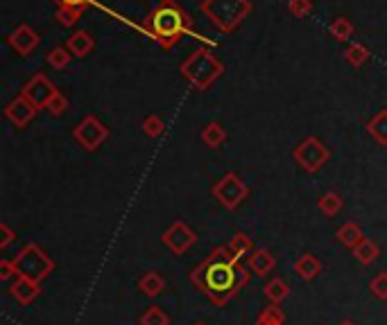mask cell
Segmentation results:
<instances>
[{
  "instance_id": "1",
  "label": "cell",
  "mask_w": 387,
  "mask_h": 325,
  "mask_svg": "<svg viewBox=\"0 0 387 325\" xmlns=\"http://www.w3.org/2000/svg\"><path fill=\"white\" fill-rule=\"evenodd\" d=\"M249 267L240 264L231 256V251L224 247H216L204 258L195 269L190 271V282L202 296H206L213 305H227L247 287Z\"/></svg>"
},
{
  "instance_id": "2",
  "label": "cell",
  "mask_w": 387,
  "mask_h": 325,
  "mask_svg": "<svg viewBox=\"0 0 387 325\" xmlns=\"http://www.w3.org/2000/svg\"><path fill=\"white\" fill-rule=\"evenodd\" d=\"M14 264L18 269V276L29 278V280H46L50 273L55 271V262L48 253L39 247V244L29 242L23 249L18 251V256L14 258Z\"/></svg>"
},
{
  "instance_id": "3",
  "label": "cell",
  "mask_w": 387,
  "mask_h": 325,
  "mask_svg": "<svg viewBox=\"0 0 387 325\" xmlns=\"http://www.w3.org/2000/svg\"><path fill=\"white\" fill-rule=\"evenodd\" d=\"M222 73V66L206 53H197L183 64V75H186L197 88H206L216 81Z\"/></svg>"
},
{
  "instance_id": "4",
  "label": "cell",
  "mask_w": 387,
  "mask_h": 325,
  "mask_svg": "<svg viewBox=\"0 0 387 325\" xmlns=\"http://www.w3.org/2000/svg\"><path fill=\"white\" fill-rule=\"evenodd\" d=\"M247 186L242 183V179L238 174H224L216 186H213V197H216L227 210H236L240 203L247 199Z\"/></svg>"
},
{
  "instance_id": "5",
  "label": "cell",
  "mask_w": 387,
  "mask_h": 325,
  "mask_svg": "<svg viewBox=\"0 0 387 325\" xmlns=\"http://www.w3.org/2000/svg\"><path fill=\"white\" fill-rule=\"evenodd\" d=\"M329 158H331V151L326 149V145L317 138L303 140L301 145L294 149V160H297L306 172L322 170L326 162H329Z\"/></svg>"
},
{
  "instance_id": "6",
  "label": "cell",
  "mask_w": 387,
  "mask_h": 325,
  "mask_svg": "<svg viewBox=\"0 0 387 325\" xmlns=\"http://www.w3.org/2000/svg\"><path fill=\"white\" fill-rule=\"evenodd\" d=\"M150 25L152 29L161 36V39H172V36H177L181 32V27H183V16L177 7H172V5H163L159 7L155 14H152L150 18Z\"/></svg>"
},
{
  "instance_id": "7",
  "label": "cell",
  "mask_w": 387,
  "mask_h": 325,
  "mask_svg": "<svg viewBox=\"0 0 387 325\" xmlns=\"http://www.w3.org/2000/svg\"><path fill=\"white\" fill-rule=\"evenodd\" d=\"M161 242H163V247H168L172 253H175V256H181V253H186L192 247V244L197 242V235H195V230L188 226V223L175 221L161 235Z\"/></svg>"
},
{
  "instance_id": "8",
  "label": "cell",
  "mask_w": 387,
  "mask_h": 325,
  "mask_svg": "<svg viewBox=\"0 0 387 325\" xmlns=\"http://www.w3.org/2000/svg\"><path fill=\"white\" fill-rule=\"evenodd\" d=\"M109 136V129L102 125V122L98 120V118H93V116H88V118H84L77 125V129H75V138H77V142L84 149H98L102 142H105V138Z\"/></svg>"
},
{
  "instance_id": "9",
  "label": "cell",
  "mask_w": 387,
  "mask_h": 325,
  "mask_svg": "<svg viewBox=\"0 0 387 325\" xmlns=\"http://www.w3.org/2000/svg\"><path fill=\"white\" fill-rule=\"evenodd\" d=\"M57 88L50 84V81L44 77V75H37L34 79L27 81V86L23 88V97H27L37 109L41 106H48L50 102L57 97Z\"/></svg>"
},
{
  "instance_id": "10",
  "label": "cell",
  "mask_w": 387,
  "mask_h": 325,
  "mask_svg": "<svg viewBox=\"0 0 387 325\" xmlns=\"http://www.w3.org/2000/svg\"><path fill=\"white\" fill-rule=\"evenodd\" d=\"M9 293L18 305H32L41 296V282L29 280V278H16L9 287Z\"/></svg>"
},
{
  "instance_id": "11",
  "label": "cell",
  "mask_w": 387,
  "mask_h": 325,
  "mask_svg": "<svg viewBox=\"0 0 387 325\" xmlns=\"http://www.w3.org/2000/svg\"><path fill=\"white\" fill-rule=\"evenodd\" d=\"M5 116L14 122L16 127H25L29 120H32L34 116H37V106L29 102L27 97H16L12 104H9L7 109H5Z\"/></svg>"
},
{
  "instance_id": "12",
  "label": "cell",
  "mask_w": 387,
  "mask_h": 325,
  "mask_svg": "<svg viewBox=\"0 0 387 325\" xmlns=\"http://www.w3.org/2000/svg\"><path fill=\"white\" fill-rule=\"evenodd\" d=\"M247 267L249 271L256 273L258 278H265L277 269V258H274L268 249H254L247 256Z\"/></svg>"
},
{
  "instance_id": "13",
  "label": "cell",
  "mask_w": 387,
  "mask_h": 325,
  "mask_svg": "<svg viewBox=\"0 0 387 325\" xmlns=\"http://www.w3.org/2000/svg\"><path fill=\"white\" fill-rule=\"evenodd\" d=\"M294 271H297V276L301 280H315L322 271V262L315 258L313 253H301L297 262H294Z\"/></svg>"
},
{
  "instance_id": "14",
  "label": "cell",
  "mask_w": 387,
  "mask_h": 325,
  "mask_svg": "<svg viewBox=\"0 0 387 325\" xmlns=\"http://www.w3.org/2000/svg\"><path fill=\"white\" fill-rule=\"evenodd\" d=\"M138 289L143 296H147V298H157L163 293V289H166V280L161 278V273L157 271H147L145 276H143L138 280Z\"/></svg>"
},
{
  "instance_id": "15",
  "label": "cell",
  "mask_w": 387,
  "mask_h": 325,
  "mask_svg": "<svg viewBox=\"0 0 387 325\" xmlns=\"http://www.w3.org/2000/svg\"><path fill=\"white\" fill-rule=\"evenodd\" d=\"M362 240H365V233H362V228L355 221H346L344 226L338 228V242L344 244L346 249L353 251Z\"/></svg>"
},
{
  "instance_id": "16",
  "label": "cell",
  "mask_w": 387,
  "mask_h": 325,
  "mask_svg": "<svg viewBox=\"0 0 387 325\" xmlns=\"http://www.w3.org/2000/svg\"><path fill=\"white\" fill-rule=\"evenodd\" d=\"M263 293H265V298H268L270 303L279 305V303H283L285 298L290 296V284L285 282L283 278H272L270 282H265Z\"/></svg>"
},
{
  "instance_id": "17",
  "label": "cell",
  "mask_w": 387,
  "mask_h": 325,
  "mask_svg": "<svg viewBox=\"0 0 387 325\" xmlns=\"http://www.w3.org/2000/svg\"><path fill=\"white\" fill-rule=\"evenodd\" d=\"M351 253H353V258L362 264V267H369V264L376 262V258L381 256V249H379V244H376V242H372V240L365 237Z\"/></svg>"
},
{
  "instance_id": "18",
  "label": "cell",
  "mask_w": 387,
  "mask_h": 325,
  "mask_svg": "<svg viewBox=\"0 0 387 325\" xmlns=\"http://www.w3.org/2000/svg\"><path fill=\"white\" fill-rule=\"evenodd\" d=\"M227 249L231 251L233 258L240 260L242 256H249V253L254 251V242H251L249 235H244V233H236V235L229 240Z\"/></svg>"
},
{
  "instance_id": "19",
  "label": "cell",
  "mask_w": 387,
  "mask_h": 325,
  "mask_svg": "<svg viewBox=\"0 0 387 325\" xmlns=\"http://www.w3.org/2000/svg\"><path fill=\"white\" fill-rule=\"evenodd\" d=\"M254 325H285V314H283V310L279 307V305L270 303L268 307H263L258 312L256 323Z\"/></svg>"
},
{
  "instance_id": "20",
  "label": "cell",
  "mask_w": 387,
  "mask_h": 325,
  "mask_svg": "<svg viewBox=\"0 0 387 325\" xmlns=\"http://www.w3.org/2000/svg\"><path fill=\"white\" fill-rule=\"evenodd\" d=\"M342 206H344V201H342V197L338 195V192H326L317 203L320 212L326 217H335L342 210Z\"/></svg>"
},
{
  "instance_id": "21",
  "label": "cell",
  "mask_w": 387,
  "mask_h": 325,
  "mask_svg": "<svg viewBox=\"0 0 387 325\" xmlns=\"http://www.w3.org/2000/svg\"><path fill=\"white\" fill-rule=\"evenodd\" d=\"M202 140L206 142L209 147H220L224 140H227V131H224L218 122H211V125H206L204 127V131H202Z\"/></svg>"
},
{
  "instance_id": "22",
  "label": "cell",
  "mask_w": 387,
  "mask_h": 325,
  "mask_svg": "<svg viewBox=\"0 0 387 325\" xmlns=\"http://www.w3.org/2000/svg\"><path fill=\"white\" fill-rule=\"evenodd\" d=\"M367 129H369V134L379 140L381 145H387V111H381L379 116H374Z\"/></svg>"
},
{
  "instance_id": "23",
  "label": "cell",
  "mask_w": 387,
  "mask_h": 325,
  "mask_svg": "<svg viewBox=\"0 0 387 325\" xmlns=\"http://www.w3.org/2000/svg\"><path fill=\"white\" fill-rule=\"evenodd\" d=\"M138 325H170V317L159 307V305H152V307H147L140 314Z\"/></svg>"
},
{
  "instance_id": "24",
  "label": "cell",
  "mask_w": 387,
  "mask_h": 325,
  "mask_svg": "<svg viewBox=\"0 0 387 325\" xmlns=\"http://www.w3.org/2000/svg\"><path fill=\"white\" fill-rule=\"evenodd\" d=\"M34 43H37V36L29 32L27 27H20V29H16L14 32V36H12V46L18 50V53H23V55H27L29 50L34 48Z\"/></svg>"
},
{
  "instance_id": "25",
  "label": "cell",
  "mask_w": 387,
  "mask_h": 325,
  "mask_svg": "<svg viewBox=\"0 0 387 325\" xmlns=\"http://www.w3.org/2000/svg\"><path fill=\"white\" fill-rule=\"evenodd\" d=\"M369 291H372L374 298L387 300V271L376 273V276L369 280Z\"/></svg>"
},
{
  "instance_id": "26",
  "label": "cell",
  "mask_w": 387,
  "mask_h": 325,
  "mask_svg": "<svg viewBox=\"0 0 387 325\" xmlns=\"http://www.w3.org/2000/svg\"><path fill=\"white\" fill-rule=\"evenodd\" d=\"M91 46H93V43H91V39L84 32L75 34L73 39L68 41V48L73 50V55H77V57H84L88 50H91Z\"/></svg>"
},
{
  "instance_id": "27",
  "label": "cell",
  "mask_w": 387,
  "mask_h": 325,
  "mask_svg": "<svg viewBox=\"0 0 387 325\" xmlns=\"http://www.w3.org/2000/svg\"><path fill=\"white\" fill-rule=\"evenodd\" d=\"M143 131H145L147 136L157 138L163 134V122L157 116H150V118H145V122H143Z\"/></svg>"
},
{
  "instance_id": "28",
  "label": "cell",
  "mask_w": 387,
  "mask_h": 325,
  "mask_svg": "<svg viewBox=\"0 0 387 325\" xmlns=\"http://www.w3.org/2000/svg\"><path fill=\"white\" fill-rule=\"evenodd\" d=\"M12 278H14V280L20 278L14 260H0V280L7 282V280H12Z\"/></svg>"
},
{
  "instance_id": "29",
  "label": "cell",
  "mask_w": 387,
  "mask_h": 325,
  "mask_svg": "<svg viewBox=\"0 0 387 325\" xmlns=\"http://www.w3.org/2000/svg\"><path fill=\"white\" fill-rule=\"evenodd\" d=\"M14 240H16V233L9 228L7 223H0V249H7Z\"/></svg>"
},
{
  "instance_id": "30",
  "label": "cell",
  "mask_w": 387,
  "mask_h": 325,
  "mask_svg": "<svg viewBox=\"0 0 387 325\" xmlns=\"http://www.w3.org/2000/svg\"><path fill=\"white\" fill-rule=\"evenodd\" d=\"M48 61H50V64H53L55 68H64V66L68 64V55H66L61 48H57V50H53V53L48 55Z\"/></svg>"
},
{
  "instance_id": "31",
  "label": "cell",
  "mask_w": 387,
  "mask_h": 325,
  "mask_svg": "<svg viewBox=\"0 0 387 325\" xmlns=\"http://www.w3.org/2000/svg\"><path fill=\"white\" fill-rule=\"evenodd\" d=\"M66 106H68L66 97L59 93V95H57V97L48 104V111H50V113H53V116H61V113H64V111H66Z\"/></svg>"
},
{
  "instance_id": "32",
  "label": "cell",
  "mask_w": 387,
  "mask_h": 325,
  "mask_svg": "<svg viewBox=\"0 0 387 325\" xmlns=\"http://www.w3.org/2000/svg\"><path fill=\"white\" fill-rule=\"evenodd\" d=\"M365 59H367V50H365V48L355 46V48H351V50H349V61H351V64L358 66V64H362Z\"/></svg>"
},
{
  "instance_id": "33",
  "label": "cell",
  "mask_w": 387,
  "mask_h": 325,
  "mask_svg": "<svg viewBox=\"0 0 387 325\" xmlns=\"http://www.w3.org/2000/svg\"><path fill=\"white\" fill-rule=\"evenodd\" d=\"M335 32L340 34V39H346L344 34H349V25H342V23H338V25H335Z\"/></svg>"
},
{
  "instance_id": "34",
  "label": "cell",
  "mask_w": 387,
  "mask_h": 325,
  "mask_svg": "<svg viewBox=\"0 0 387 325\" xmlns=\"http://www.w3.org/2000/svg\"><path fill=\"white\" fill-rule=\"evenodd\" d=\"M59 3H64V5H70V7H73V5H81V3H84V0H59Z\"/></svg>"
},
{
  "instance_id": "35",
  "label": "cell",
  "mask_w": 387,
  "mask_h": 325,
  "mask_svg": "<svg viewBox=\"0 0 387 325\" xmlns=\"http://www.w3.org/2000/svg\"><path fill=\"white\" fill-rule=\"evenodd\" d=\"M338 325H355V323H353V321H349V319H344V321H340Z\"/></svg>"
},
{
  "instance_id": "36",
  "label": "cell",
  "mask_w": 387,
  "mask_h": 325,
  "mask_svg": "<svg viewBox=\"0 0 387 325\" xmlns=\"http://www.w3.org/2000/svg\"><path fill=\"white\" fill-rule=\"evenodd\" d=\"M192 325H206V323H199V321H197V323H192Z\"/></svg>"
}]
</instances>
